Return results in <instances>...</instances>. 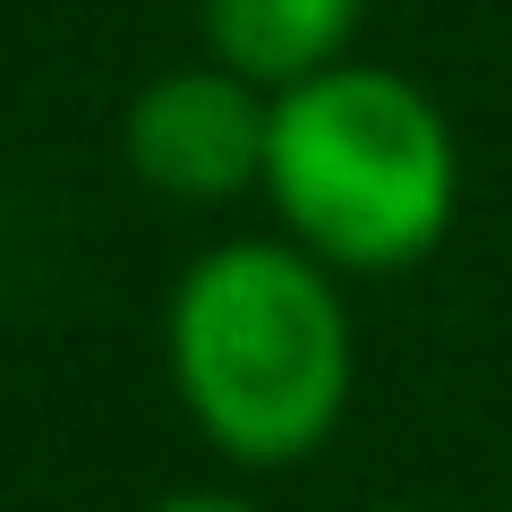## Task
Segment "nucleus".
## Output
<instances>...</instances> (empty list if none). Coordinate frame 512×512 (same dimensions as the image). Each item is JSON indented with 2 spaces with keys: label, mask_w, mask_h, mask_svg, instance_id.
<instances>
[{
  "label": "nucleus",
  "mask_w": 512,
  "mask_h": 512,
  "mask_svg": "<svg viewBox=\"0 0 512 512\" xmlns=\"http://www.w3.org/2000/svg\"><path fill=\"white\" fill-rule=\"evenodd\" d=\"M163 376L222 470H299L342 436L359 393L350 282L282 231L214 239L163 299Z\"/></svg>",
  "instance_id": "f257e3e1"
},
{
  "label": "nucleus",
  "mask_w": 512,
  "mask_h": 512,
  "mask_svg": "<svg viewBox=\"0 0 512 512\" xmlns=\"http://www.w3.org/2000/svg\"><path fill=\"white\" fill-rule=\"evenodd\" d=\"M256 197L342 282H393L461 222V137L419 77L350 52L274 94Z\"/></svg>",
  "instance_id": "f03ea898"
},
{
  "label": "nucleus",
  "mask_w": 512,
  "mask_h": 512,
  "mask_svg": "<svg viewBox=\"0 0 512 512\" xmlns=\"http://www.w3.org/2000/svg\"><path fill=\"white\" fill-rule=\"evenodd\" d=\"M274 94L214 52L154 69L120 111V171L163 205H239L265 180Z\"/></svg>",
  "instance_id": "7ed1b4c3"
},
{
  "label": "nucleus",
  "mask_w": 512,
  "mask_h": 512,
  "mask_svg": "<svg viewBox=\"0 0 512 512\" xmlns=\"http://www.w3.org/2000/svg\"><path fill=\"white\" fill-rule=\"evenodd\" d=\"M367 0H197V35L222 69L256 77L265 94L333 69L359 52Z\"/></svg>",
  "instance_id": "20e7f679"
},
{
  "label": "nucleus",
  "mask_w": 512,
  "mask_h": 512,
  "mask_svg": "<svg viewBox=\"0 0 512 512\" xmlns=\"http://www.w3.org/2000/svg\"><path fill=\"white\" fill-rule=\"evenodd\" d=\"M146 512H274V504L248 495V487H171V495H154Z\"/></svg>",
  "instance_id": "39448f33"
},
{
  "label": "nucleus",
  "mask_w": 512,
  "mask_h": 512,
  "mask_svg": "<svg viewBox=\"0 0 512 512\" xmlns=\"http://www.w3.org/2000/svg\"><path fill=\"white\" fill-rule=\"evenodd\" d=\"M384 512H419V504H384Z\"/></svg>",
  "instance_id": "423d86ee"
}]
</instances>
